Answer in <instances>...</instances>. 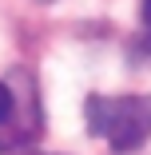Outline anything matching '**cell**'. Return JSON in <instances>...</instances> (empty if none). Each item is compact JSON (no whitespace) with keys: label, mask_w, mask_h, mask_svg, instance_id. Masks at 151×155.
Here are the masks:
<instances>
[{"label":"cell","mask_w":151,"mask_h":155,"mask_svg":"<svg viewBox=\"0 0 151 155\" xmlns=\"http://www.w3.org/2000/svg\"><path fill=\"white\" fill-rule=\"evenodd\" d=\"M8 111H12V87H8L4 80H0V123L8 119Z\"/></svg>","instance_id":"cell-2"},{"label":"cell","mask_w":151,"mask_h":155,"mask_svg":"<svg viewBox=\"0 0 151 155\" xmlns=\"http://www.w3.org/2000/svg\"><path fill=\"white\" fill-rule=\"evenodd\" d=\"M44 4H48V0H44Z\"/></svg>","instance_id":"cell-4"},{"label":"cell","mask_w":151,"mask_h":155,"mask_svg":"<svg viewBox=\"0 0 151 155\" xmlns=\"http://www.w3.org/2000/svg\"><path fill=\"white\" fill-rule=\"evenodd\" d=\"M36 155H40V151H36Z\"/></svg>","instance_id":"cell-5"},{"label":"cell","mask_w":151,"mask_h":155,"mask_svg":"<svg viewBox=\"0 0 151 155\" xmlns=\"http://www.w3.org/2000/svg\"><path fill=\"white\" fill-rule=\"evenodd\" d=\"M84 115L87 131L115 151H135L151 139V96H92Z\"/></svg>","instance_id":"cell-1"},{"label":"cell","mask_w":151,"mask_h":155,"mask_svg":"<svg viewBox=\"0 0 151 155\" xmlns=\"http://www.w3.org/2000/svg\"><path fill=\"white\" fill-rule=\"evenodd\" d=\"M143 28H147V36H151V0H143Z\"/></svg>","instance_id":"cell-3"}]
</instances>
